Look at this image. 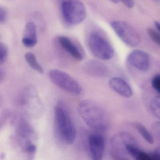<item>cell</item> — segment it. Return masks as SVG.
<instances>
[{
    "instance_id": "6da1fadb",
    "label": "cell",
    "mask_w": 160,
    "mask_h": 160,
    "mask_svg": "<svg viewBox=\"0 0 160 160\" xmlns=\"http://www.w3.org/2000/svg\"><path fill=\"white\" fill-rule=\"evenodd\" d=\"M54 123L55 131L59 137L67 144H72L76 138V129L69 112L61 101L54 107Z\"/></svg>"
},
{
    "instance_id": "7a4b0ae2",
    "label": "cell",
    "mask_w": 160,
    "mask_h": 160,
    "mask_svg": "<svg viewBox=\"0 0 160 160\" xmlns=\"http://www.w3.org/2000/svg\"><path fill=\"white\" fill-rule=\"evenodd\" d=\"M78 112L88 126L94 129L105 130L107 128V117L104 110L97 103L90 100L80 102Z\"/></svg>"
},
{
    "instance_id": "3957f363",
    "label": "cell",
    "mask_w": 160,
    "mask_h": 160,
    "mask_svg": "<svg viewBox=\"0 0 160 160\" xmlns=\"http://www.w3.org/2000/svg\"><path fill=\"white\" fill-rule=\"evenodd\" d=\"M87 43L91 53L99 60L107 61L114 55V49L110 41L98 32H91L87 38Z\"/></svg>"
},
{
    "instance_id": "277c9868",
    "label": "cell",
    "mask_w": 160,
    "mask_h": 160,
    "mask_svg": "<svg viewBox=\"0 0 160 160\" xmlns=\"http://www.w3.org/2000/svg\"><path fill=\"white\" fill-rule=\"evenodd\" d=\"M63 17L70 25H77L85 19L86 10L84 4L80 0H66L62 4Z\"/></svg>"
},
{
    "instance_id": "5b68a950",
    "label": "cell",
    "mask_w": 160,
    "mask_h": 160,
    "mask_svg": "<svg viewBox=\"0 0 160 160\" xmlns=\"http://www.w3.org/2000/svg\"><path fill=\"white\" fill-rule=\"evenodd\" d=\"M52 82L59 88L74 95H80L82 92L80 84L66 72L60 69H52L49 73Z\"/></svg>"
},
{
    "instance_id": "8992f818",
    "label": "cell",
    "mask_w": 160,
    "mask_h": 160,
    "mask_svg": "<svg viewBox=\"0 0 160 160\" xmlns=\"http://www.w3.org/2000/svg\"><path fill=\"white\" fill-rule=\"evenodd\" d=\"M133 136L126 132H121L114 135L110 142V154L114 160H130L127 158V146L135 143Z\"/></svg>"
},
{
    "instance_id": "52a82bcc",
    "label": "cell",
    "mask_w": 160,
    "mask_h": 160,
    "mask_svg": "<svg viewBox=\"0 0 160 160\" xmlns=\"http://www.w3.org/2000/svg\"><path fill=\"white\" fill-rule=\"evenodd\" d=\"M111 25L117 37L128 46L137 47L141 43L140 35L127 22L122 21H113L111 22Z\"/></svg>"
},
{
    "instance_id": "ba28073f",
    "label": "cell",
    "mask_w": 160,
    "mask_h": 160,
    "mask_svg": "<svg viewBox=\"0 0 160 160\" xmlns=\"http://www.w3.org/2000/svg\"><path fill=\"white\" fill-rule=\"evenodd\" d=\"M23 103L27 112L33 115L41 114L43 112L42 102L33 87H28L24 90Z\"/></svg>"
},
{
    "instance_id": "9c48e42d",
    "label": "cell",
    "mask_w": 160,
    "mask_h": 160,
    "mask_svg": "<svg viewBox=\"0 0 160 160\" xmlns=\"http://www.w3.org/2000/svg\"><path fill=\"white\" fill-rule=\"evenodd\" d=\"M128 62L136 69L146 72L150 67V58L146 52L141 50L132 51L127 57Z\"/></svg>"
},
{
    "instance_id": "30bf717a",
    "label": "cell",
    "mask_w": 160,
    "mask_h": 160,
    "mask_svg": "<svg viewBox=\"0 0 160 160\" xmlns=\"http://www.w3.org/2000/svg\"><path fill=\"white\" fill-rule=\"evenodd\" d=\"M88 144L92 160H102L105 148L104 138L100 134H91Z\"/></svg>"
},
{
    "instance_id": "8fae6325",
    "label": "cell",
    "mask_w": 160,
    "mask_h": 160,
    "mask_svg": "<svg viewBox=\"0 0 160 160\" xmlns=\"http://www.w3.org/2000/svg\"><path fill=\"white\" fill-rule=\"evenodd\" d=\"M58 40L61 48L75 60L81 61L83 59L81 51L70 38L62 36L58 38Z\"/></svg>"
},
{
    "instance_id": "7c38bea8",
    "label": "cell",
    "mask_w": 160,
    "mask_h": 160,
    "mask_svg": "<svg viewBox=\"0 0 160 160\" xmlns=\"http://www.w3.org/2000/svg\"><path fill=\"white\" fill-rule=\"evenodd\" d=\"M85 72L89 76L96 78H104L108 74L107 67L101 62L91 60L86 62L84 66Z\"/></svg>"
},
{
    "instance_id": "4fadbf2b",
    "label": "cell",
    "mask_w": 160,
    "mask_h": 160,
    "mask_svg": "<svg viewBox=\"0 0 160 160\" xmlns=\"http://www.w3.org/2000/svg\"><path fill=\"white\" fill-rule=\"evenodd\" d=\"M22 42L26 48H33L36 45L37 43L36 26L33 22H29L25 24Z\"/></svg>"
},
{
    "instance_id": "5bb4252c",
    "label": "cell",
    "mask_w": 160,
    "mask_h": 160,
    "mask_svg": "<svg viewBox=\"0 0 160 160\" xmlns=\"http://www.w3.org/2000/svg\"><path fill=\"white\" fill-rule=\"evenodd\" d=\"M109 85L114 91L121 96L129 98L132 96V90L130 86L121 78H112L109 81Z\"/></svg>"
},
{
    "instance_id": "9a60e30c",
    "label": "cell",
    "mask_w": 160,
    "mask_h": 160,
    "mask_svg": "<svg viewBox=\"0 0 160 160\" xmlns=\"http://www.w3.org/2000/svg\"><path fill=\"white\" fill-rule=\"evenodd\" d=\"M24 57L26 62L34 70L40 74L44 72L43 67L38 62L35 55L34 53L31 52H26L24 54Z\"/></svg>"
},
{
    "instance_id": "2e32d148",
    "label": "cell",
    "mask_w": 160,
    "mask_h": 160,
    "mask_svg": "<svg viewBox=\"0 0 160 160\" xmlns=\"http://www.w3.org/2000/svg\"><path fill=\"white\" fill-rule=\"evenodd\" d=\"M134 127L139 132L143 138L150 144L154 143V140L152 134L142 124L136 122L134 124Z\"/></svg>"
},
{
    "instance_id": "e0dca14e",
    "label": "cell",
    "mask_w": 160,
    "mask_h": 160,
    "mask_svg": "<svg viewBox=\"0 0 160 160\" xmlns=\"http://www.w3.org/2000/svg\"><path fill=\"white\" fill-rule=\"evenodd\" d=\"M150 106L152 113L160 120V97L154 98L150 102Z\"/></svg>"
},
{
    "instance_id": "ac0fdd59",
    "label": "cell",
    "mask_w": 160,
    "mask_h": 160,
    "mask_svg": "<svg viewBox=\"0 0 160 160\" xmlns=\"http://www.w3.org/2000/svg\"><path fill=\"white\" fill-rule=\"evenodd\" d=\"M8 55V48L4 43H0V63L3 64L6 62Z\"/></svg>"
},
{
    "instance_id": "d6986e66",
    "label": "cell",
    "mask_w": 160,
    "mask_h": 160,
    "mask_svg": "<svg viewBox=\"0 0 160 160\" xmlns=\"http://www.w3.org/2000/svg\"><path fill=\"white\" fill-rule=\"evenodd\" d=\"M147 32L150 38L160 47V34L151 28H148Z\"/></svg>"
},
{
    "instance_id": "ffe728a7",
    "label": "cell",
    "mask_w": 160,
    "mask_h": 160,
    "mask_svg": "<svg viewBox=\"0 0 160 160\" xmlns=\"http://www.w3.org/2000/svg\"><path fill=\"white\" fill-rule=\"evenodd\" d=\"M133 158L135 160H153L152 156H150L140 149L134 156Z\"/></svg>"
},
{
    "instance_id": "44dd1931",
    "label": "cell",
    "mask_w": 160,
    "mask_h": 160,
    "mask_svg": "<svg viewBox=\"0 0 160 160\" xmlns=\"http://www.w3.org/2000/svg\"><path fill=\"white\" fill-rule=\"evenodd\" d=\"M151 84L153 88L160 94V74L156 75L153 78Z\"/></svg>"
},
{
    "instance_id": "7402d4cb",
    "label": "cell",
    "mask_w": 160,
    "mask_h": 160,
    "mask_svg": "<svg viewBox=\"0 0 160 160\" xmlns=\"http://www.w3.org/2000/svg\"><path fill=\"white\" fill-rule=\"evenodd\" d=\"M152 130L154 135L160 140V121L155 122L153 124Z\"/></svg>"
},
{
    "instance_id": "603a6c76",
    "label": "cell",
    "mask_w": 160,
    "mask_h": 160,
    "mask_svg": "<svg viewBox=\"0 0 160 160\" xmlns=\"http://www.w3.org/2000/svg\"><path fill=\"white\" fill-rule=\"evenodd\" d=\"M7 12L4 8H0V22L3 23L7 18Z\"/></svg>"
},
{
    "instance_id": "cb8c5ba5",
    "label": "cell",
    "mask_w": 160,
    "mask_h": 160,
    "mask_svg": "<svg viewBox=\"0 0 160 160\" xmlns=\"http://www.w3.org/2000/svg\"><path fill=\"white\" fill-rule=\"evenodd\" d=\"M36 150V147L35 146L31 143L27 145V148H26V151L29 154H34Z\"/></svg>"
},
{
    "instance_id": "d4e9b609",
    "label": "cell",
    "mask_w": 160,
    "mask_h": 160,
    "mask_svg": "<svg viewBox=\"0 0 160 160\" xmlns=\"http://www.w3.org/2000/svg\"><path fill=\"white\" fill-rule=\"evenodd\" d=\"M128 8H132L134 7V2L133 0H119Z\"/></svg>"
},
{
    "instance_id": "484cf974",
    "label": "cell",
    "mask_w": 160,
    "mask_h": 160,
    "mask_svg": "<svg viewBox=\"0 0 160 160\" xmlns=\"http://www.w3.org/2000/svg\"><path fill=\"white\" fill-rule=\"evenodd\" d=\"M152 158H153V160H160V156L157 155L156 153H154L152 155Z\"/></svg>"
},
{
    "instance_id": "4316f807",
    "label": "cell",
    "mask_w": 160,
    "mask_h": 160,
    "mask_svg": "<svg viewBox=\"0 0 160 160\" xmlns=\"http://www.w3.org/2000/svg\"><path fill=\"white\" fill-rule=\"evenodd\" d=\"M155 24L156 28H157L158 32L160 33V22L158 21H155Z\"/></svg>"
},
{
    "instance_id": "83f0119b",
    "label": "cell",
    "mask_w": 160,
    "mask_h": 160,
    "mask_svg": "<svg viewBox=\"0 0 160 160\" xmlns=\"http://www.w3.org/2000/svg\"><path fill=\"white\" fill-rule=\"evenodd\" d=\"M154 153H156V154H157V155H160V146L156 150H155Z\"/></svg>"
},
{
    "instance_id": "f1b7e54d",
    "label": "cell",
    "mask_w": 160,
    "mask_h": 160,
    "mask_svg": "<svg viewBox=\"0 0 160 160\" xmlns=\"http://www.w3.org/2000/svg\"><path fill=\"white\" fill-rule=\"evenodd\" d=\"M110 1H111V2L115 3H119V2H120L119 0H110Z\"/></svg>"
}]
</instances>
